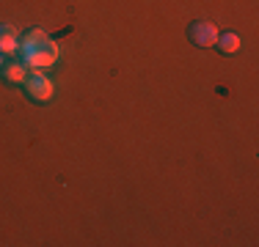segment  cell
I'll list each match as a JSON object with an SVG mask.
<instances>
[{
	"label": "cell",
	"mask_w": 259,
	"mask_h": 247,
	"mask_svg": "<svg viewBox=\"0 0 259 247\" xmlns=\"http://www.w3.org/2000/svg\"><path fill=\"white\" fill-rule=\"evenodd\" d=\"M25 94L33 99L36 104H45L53 99L55 85H53L50 77H45V72H30L28 80H25Z\"/></svg>",
	"instance_id": "2"
},
{
	"label": "cell",
	"mask_w": 259,
	"mask_h": 247,
	"mask_svg": "<svg viewBox=\"0 0 259 247\" xmlns=\"http://www.w3.org/2000/svg\"><path fill=\"white\" fill-rule=\"evenodd\" d=\"M20 49V33L14 25H0V52L3 55H14Z\"/></svg>",
	"instance_id": "4"
},
{
	"label": "cell",
	"mask_w": 259,
	"mask_h": 247,
	"mask_svg": "<svg viewBox=\"0 0 259 247\" xmlns=\"http://www.w3.org/2000/svg\"><path fill=\"white\" fill-rule=\"evenodd\" d=\"M0 69H3V52H0Z\"/></svg>",
	"instance_id": "7"
},
{
	"label": "cell",
	"mask_w": 259,
	"mask_h": 247,
	"mask_svg": "<svg viewBox=\"0 0 259 247\" xmlns=\"http://www.w3.org/2000/svg\"><path fill=\"white\" fill-rule=\"evenodd\" d=\"M20 49H22V64H25L30 72H45L58 60V44L39 28L28 30V33L22 36Z\"/></svg>",
	"instance_id": "1"
},
{
	"label": "cell",
	"mask_w": 259,
	"mask_h": 247,
	"mask_svg": "<svg viewBox=\"0 0 259 247\" xmlns=\"http://www.w3.org/2000/svg\"><path fill=\"white\" fill-rule=\"evenodd\" d=\"M215 47H218L224 55H232V52H237V49H240V36L237 33H218Z\"/></svg>",
	"instance_id": "6"
},
{
	"label": "cell",
	"mask_w": 259,
	"mask_h": 247,
	"mask_svg": "<svg viewBox=\"0 0 259 247\" xmlns=\"http://www.w3.org/2000/svg\"><path fill=\"white\" fill-rule=\"evenodd\" d=\"M188 39L193 41L196 47H215L218 41V28L212 22H193L188 28Z\"/></svg>",
	"instance_id": "3"
},
{
	"label": "cell",
	"mask_w": 259,
	"mask_h": 247,
	"mask_svg": "<svg viewBox=\"0 0 259 247\" xmlns=\"http://www.w3.org/2000/svg\"><path fill=\"white\" fill-rule=\"evenodd\" d=\"M3 77H6V83H11V85H22V83L28 80V66L20 64V60H14V64H6V66H3Z\"/></svg>",
	"instance_id": "5"
}]
</instances>
